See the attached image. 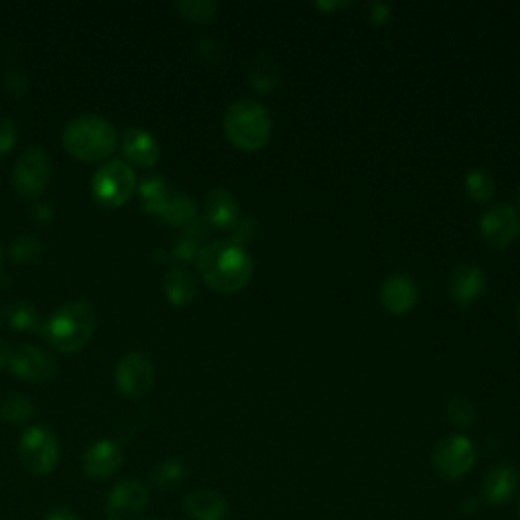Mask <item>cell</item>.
Returning a JSON list of instances; mask_svg holds the SVG:
<instances>
[{
	"label": "cell",
	"mask_w": 520,
	"mask_h": 520,
	"mask_svg": "<svg viewBox=\"0 0 520 520\" xmlns=\"http://www.w3.org/2000/svg\"><path fill=\"white\" fill-rule=\"evenodd\" d=\"M518 490V472L510 464L492 466L482 484V496L490 506H506Z\"/></svg>",
	"instance_id": "cell-15"
},
{
	"label": "cell",
	"mask_w": 520,
	"mask_h": 520,
	"mask_svg": "<svg viewBox=\"0 0 520 520\" xmlns=\"http://www.w3.org/2000/svg\"><path fill=\"white\" fill-rule=\"evenodd\" d=\"M9 352H11V346L0 338V368H5L9 364Z\"/></svg>",
	"instance_id": "cell-35"
},
{
	"label": "cell",
	"mask_w": 520,
	"mask_h": 520,
	"mask_svg": "<svg viewBox=\"0 0 520 520\" xmlns=\"http://www.w3.org/2000/svg\"><path fill=\"white\" fill-rule=\"evenodd\" d=\"M431 464L443 480H460L476 464V447L460 433L441 437L433 447Z\"/></svg>",
	"instance_id": "cell-6"
},
{
	"label": "cell",
	"mask_w": 520,
	"mask_h": 520,
	"mask_svg": "<svg viewBox=\"0 0 520 520\" xmlns=\"http://www.w3.org/2000/svg\"><path fill=\"white\" fill-rule=\"evenodd\" d=\"M173 187L163 175H149L139 183V195H141V206L147 214L157 216L161 214L167 198L171 195Z\"/></svg>",
	"instance_id": "cell-22"
},
{
	"label": "cell",
	"mask_w": 520,
	"mask_h": 520,
	"mask_svg": "<svg viewBox=\"0 0 520 520\" xmlns=\"http://www.w3.org/2000/svg\"><path fill=\"white\" fill-rule=\"evenodd\" d=\"M96 309L88 301H72L57 307L43 323V336L49 344L65 354L82 350L96 332Z\"/></svg>",
	"instance_id": "cell-3"
},
{
	"label": "cell",
	"mask_w": 520,
	"mask_h": 520,
	"mask_svg": "<svg viewBox=\"0 0 520 520\" xmlns=\"http://www.w3.org/2000/svg\"><path fill=\"white\" fill-rule=\"evenodd\" d=\"M447 417L449 421L460 427V429H468L476 423L478 419V411H476V405L470 401V399H464V397H453L449 403H447Z\"/></svg>",
	"instance_id": "cell-28"
},
{
	"label": "cell",
	"mask_w": 520,
	"mask_h": 520,
	"mask_svg": "<svg viewBox=\"0 0 520 520\" xmlns=\"http://www.w3.org/2000/svg\"><path fill=\"white\" fill-rule=\"evenodd\" d=\"M185 476V468L181 462H175V460H169V462H163L159 464L153 472H151V484L159 490H169V488H175L177 484H181Z\"/></svg>",
	"instance_id": "cell-29"
},
{
	"label": "cell",
	"mask_w": 520,
	"mask_h": 520,
	"mask_svg": "<svg viewBox=\"0 0 520 520\" xmlns=\"http://www.w3.org/2000/svg\"><path fill=\"white\" fill-rule=\"evenodd\" d=\"M417 297H419L417 283L405 273H395L386 277V281L380 287L382 305L395 315L409 313L417 303Z\"/></svg>",
	"instance_id": "cell-14"
},
{
	"label": "cell",
	"mask_w": 520,
	"mask_h": 520,
	"mask_svg": "<svg viewBox=\"0 0 520 520\" xmlns=\"http://www.w3.org/2000/svg\"><path fill=\"white\" fill-rule=\"evenodd\" d=\"M122 153L130 163L139 167H153L161 157L155 137L139 126H130L122 133Z\"/></svg>",
	"instance_id": "cell-16"
},
{
	"label": "cell",
	"mask_w": 520,
	"mask_h": 520,
	"mask_svg": "<svg viewBox=\"0 0 520 520\" xmlns=\"http://www.w3.org/2000/svg\"><path fill=\"white\" fill-rule=\"evenodd\" d=\"M516 516H518V520H520V498H518V504H516Z\"/></svg>",
	"instance_id": "cell-36"
},
{
	"label": "cell",
	"mask_w": 520,
	"mask_h": 520,
	"mask_svg": "<svg viewBox=\"0 0 520 520\" xmlns=\"http://www.w3.org/2000/svg\"><path fill=\"white\" fill-rule=\"evenodd\" d=\"M35 417V405L25 397H9L0 403V419H5L11 425L27 423Z\"/></svg>",
	"instance_id": "cell-26"
},
{
	"label": "cell",
	"mask_w": 520,
	"mask_h": 520,
	"mask_svg": "<svg viewBox=\"0 0 520 520\" xmlns=\"http://www.w3.org/2000/svg\"><path fill=\"white\" fill-rule=\"evenodd\" d=\"M19 460L35 476L51 474L59 464L57 437L47 427H29L19 439Z\"/></svg>",
	"instance_id": "cell-7"
},
{
	"label": "cell",
	"mask_w": 520,
	"mask_h": 520,
	"mask_svg": "<svg viewBox=\"0 0 520 520\" xmlns=\"http://www.w3.org/2000/svg\"><path fill=\"white\" fill-rule=\"evenodd\" d=\"M248 80H250V86L265 94V92H271L277 84H279V68L277 63L269 57V55H260L254 59V63L250 65V74H248Z\"/></svg>",
	"instance_id": "cell-23"
},
{
	"label": "cell",
	"mask_w": 520,
	"mask_h": 520,
	"mask_svg": "<svg viewBox=\"0 0 520 520\" xmlns=\"http://www.w3.org/2000/svg\"><path fill=\"white\" fill-rule=\"evenodd\" d=\"M124 462V453L116 441L100 439L88 447L82 460V468L92 480H106L114 476Z\"/></svg>",
	"instance_id": "cell-13"
},
{
	"label": "cell",
	"mask_w": 520,
	"mask_h": 520,
	"mask_svg": "<svg viewBox=\"0 0 520 520\" xmlns=\"http://www.w3.org/2000/svg\"><path fill=\"white\" fill-rule=\"evenodd\" d=\"M43 254V244L33 236H23L11 244V258L19 265L33 263Z\"/></svg>",
	"instance_id": "cell-30"
},
{
	"label": "cell",
	"mask_w": 520,
	"mask_h": 520,
	"mask_svg": "<svg viewBox=\"0 0 520 520\" xmlns=\"http://www.w3.org/2000/svg\"><path fill=\"white\" fill-rule=\"evenodd\" d=\"M518 319H520V305H518Z\"/></svg>",
	"instance_id": "cell-37"
},
{
	"label": "cell",
	"mask_w": 520,
	"mask_h": 520,
	"mask_svg": "<svg viewBox=\"0 0 520 520\" xmlns=\"http://www.w3.org/2000/svg\"><path fill=\"white\" fill-rule=\"evenodd\" d=\"M149 504V488L137 478H122L108 496V520H135Z\"/></svg>",
	"instance_id": "cell-11"
},
{
	"label": "cell",
	"mask_w": 520,
	"mask_h": 520,
	"mask_svg": "<svg viewBox=\"0 0 520 520\" xmlns=\"http://www.w3.org/2000/svg\"><path fill=\"white\" fill-rule=\"evenodd\" d=\"M114 382L120 395H124L126 399L147 397L155 384V366L151 358L143 352L124 354L116 364Z\"/></svg>",
	"instance_id": "cell-8"
},
{
	"label": "cell",
	"mask_w": 520,
	"mask_h": 520,
	"mask_svg": "<svg viewBox=\"0 0 520 520\" xmlns=\"http://www.w3.org/2000/svg\"><path fill=\"white\" fill-rule=\"evenodd\" d=\"M484 285H486V279H484L482 269H478L474 265H462L451 273L449 293L455 303L468 307L482 295Z\"/></svg>",
	"instance_id": "cell-18"
},
{
	"label": "cell",
	"mask_w": 520,
	"mask_h": 520,
	"mask_svg": "<svg viewBox=\"0 0 520 520\" xmlns=\"http://www.w3.org/2000/svg\"><path fill=\"white\" fill-rule=\"evenodd\" d=\"M200 242H195L193 238H189L187 234H183V238H179L175 242V248H173V254L177 260H181V263H191V260L198 258V252H200Z\"/></svg>",
	"instance_id": "cell-32"
},
{
	"label": "cell",
	"mask_w": 520,
	"mask_h": 520,
	"mask_svg": "<svg viewBox=\"0 0 520 520\" xmlns=\"http://www.w3.org/2000/svg\"><path fill=\"white\" fill-rule=\"evenodd\" d=\"M137 189L135 169L122 159H108L92 177V198L102 208L124 206Z\"/></svg>",
	"instance_id": "cell-5"
},
{
	"label": "cell",
	"mask_w": 520,
	"mask_h": 520,
	"mask_svg": "<svg viewBox=\"0 0 520 520\" xmlns=\"http://www.w3.org/2000/svg\"><path fill=\"white\" fill-rule=\"evenodd\" d=\"M466 191L470 198L474 202H488L494 191H496V181L494 177L488 173V171H482V169H474L466 175Z\"/></svg>",
	"instance_id": "cell-27"
},
{
	"label": "cell",
	"mask_w": 520,
	"mask_h": 520,
	"mask_svg": "<svg viewBox=\"0 0 520 520\" xmlns=\"http://www.w3.org/2000/svg\"><path fill=\"white\" fill-rule=\"evenodd\" d=\"M45 520H80V518L70 510H53L45 516Z\"/></svg>",
	"instance_id": "cell-34"
},
{
	"label": "cell",
	"mask_w": 520,
	"mask_h": 520,
	"mask_svg": "<svg viewBox=\"0 0 520 520\" xmlns=\"http://www.w3.org/2000/svg\"><path fill=\"white\" fill-rule=\"evenodd\" d=\"M198 218H200L198 204H195L187 193L177 191V189L171 191V195L167 198V202L159 214V220H163L165 224L175 226V228H185V230Z\"/></svg>",
	"instance_id": "cell-20"
},
{
	"label": "cell",
	"mask_w": 520,
	"mask_h": 520,
	"mask_svg": "<svg viewBox=\"0 0 520 520\" xmlns=\"http://www.w3.org/2000/svg\"><path fill=\"white\" fill-rule=\"evenodd\" d=\"M224 133L236 149L254 153L271 141L273 122L263 104L242 98L228 106L224 114Z\"/></svg>",
	"instance_id": "cell-4"
},
{
	"label": "cell",
	"mask_w": 520,
	"mask_h": 520,
	"mask_svg": "<svg viewBox=\"0 0 520 520\" xmlns=\"http://www.w3.org/2000/svg\"><path fill=\"white\" fill-rule=\"evenodd\" d=\"M17 143V124L9 116H0V157L7 155Z\"/></svg>",
	"instance_id": "cell-31"
},
{
	"label": "cell",
	"mask_w": 520,
	"mask_h": 520,
	"mask_svg": "<svg viewBox=\"0 0 520 520\" xmlns=\"http://www.w3.org/2000/svg\"><path fill=\"white\" fill-rule=\"evenodd\" d=\"M51 179V159L45 149L29 147L13 167V185L23 198H39Z\"/></svg>",
	"instance_id": "cell-9"
},
{
	"label": "cell",
	"mask_w": 520,
	"mask_h": 520,
	"mask_svg": "<svg viewBox=\"0 0 520 520\" xmlns=\"http://www.w3.org/2000/svg\"><path fill=\"white\" fill-rule=\"evenodd\" d=\"M388 17H390V7H388V5H384V3H372V5L368 7V19H370L372 23L382 25V23L388 21Z\"/></svg>",
	"instance_id": "cell-33"
},
{
	"label": "cell",
	"mask_w": 520,
	"mask_h": 520,
	"mask_svg": "<svg viewBox=\"0 0 520 520\" xmlns=\"http://www.w3.org/2000/svg\"><path fill=\"white\" fill-rule=\"evenodd\" d=\"M183 508L193 520H224L228 514V502L214 490H195L187 494Z\"/></svg>",
	"instance_id": "cell-19"
},
{
	"label": "cell",
	"mask_w": 520,
	"mask_h": 520,
	"mask_svg": "<svg viewBox=\"0 0 520 520\" xmlns=\"http://www.w3.org/2000/svg\"><path fill=\"white\" fill-rule=\"evenodd\" d=\"M240 220V206L234 195L224 189L216 187L208 193L206 198V222L216 230H234Z\"/></svg>",
	"instance_id": "cell-17"
},
{
	"label": "cell",
	"mask_w": 520,
	"mask_h": 520,
	"mask_svg": "<svg viewBox=\"0 0 520 520\" xmlns=\"http://www.w3.org/2000/svg\"><path fill=\"white\" fill-rule=\"evenodd\" d=\"M177 11L189 23L206 25L214 19L218 3H214V0H181V3H177Z\"/></svg>",
	"instance_id": "cell-25"
},
{
	"label": "cell",
	"mask_w": 520,
	"mask_h": 520,
	"mask_svg": "<svg viewBox=\"0 0 520 520\" xmlns=\"http://www.w3.org/2000/svg\"><path fill=\"white\" fill-rule=\"evenodd\" d=\"M480 234L496 250L508 248L520 234V218L508 204L488 208L480 218Z\"/></svg>",
	"instance_id": "cell-12"
},
{
	"label": "cell",
	"mask_w": 520,
	"mask_h": 520,
	"mask_svg": "<svg viewBox=\"0 0 520 520\" xmlns=\"http://www.w3.org/2000/svg\"><path fill=\"white\" fill-rule=\"evenodd\" d=\"M5 319L9 323V328H13L17 332H37L43 328L35 305H31L27 301L11 303L5 311Z\"/></svg>",
	"instance_id": "cell-24"
},
{
	"label": "cell",
	"mask_w": 520,
	"mask_h": 520,
	"mask_svg": "<svg viewBox=\"0 0 520 520\" xmlns=\"http://www.w3.org/2000/svg\"><path fill=\"white\" fill-rule=\"evenodd\" d=\"M195 267L210 289L224 295L242 291L254 271L250 254L234 240H214L202 246Z\"/></svg>",
	"instance_id": "cell-1"
},
{
	"label": "cell",
	"mask_w": 520,
	"mask_h": 520,
	"mask_svg": "<svg viewBox=\"0 0 520 520\" xmlns=\"http://www.w3.org/2000/svg\"><path fill=\"white\" fill-rule=\"evenodd\" d=\"M9 370L27 382H49L59 374V366L51 354L33 346L17 344L9 352Z\"/></svg>",
	"instance_id": "cell-10"
},
{
	"label": "cell",
	"mask_w": 520,
	"mask_h": 520,
	"mask_svg": "<svg viewBox=\"0 0 520 520\" xmlns=\"http://www.w3.org/2000/svg\"><path fill=\"white\" fill-rule=\"evenodd\" d=\"M116 128L100 114H80L63 128L61 143L72 157L84 163L108 161L116 149Z\"/></svg>",
	"instance_id": "cell-2"
},
{
	"label": "cell",
	"mask_w": 520,
	"mask_h": 520,
	"mask_svg": "<svg viewBox=\"0 0 520 520\" xmlns=\"http://www.w3.org/2000/svg\"><path fill=\"white\" fill-rule=\"evenodd\" d=\"M163 291L169 303L183 307L189 305L195 297H198V283H195L193 275L183 267H173L163 281Z\"/></svg>",
	"instance_id": "cell-21"
}]
</instances>
